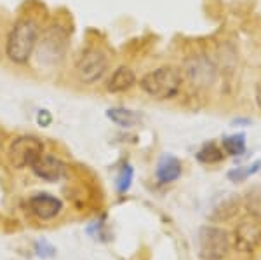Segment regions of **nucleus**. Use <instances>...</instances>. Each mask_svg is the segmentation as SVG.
<instances>
[{
  "label": "nucleus",
  "instance_id": "1",
  "mask_svg": "<svg viewBox=\"0 0 261 260\" xmlns=\"http://www.w3.org/2000/svg\"><path fill=\"white\" fill-rule=\"evenodd\" d=\"M39 25L30 18L19 19L12 27L6 40V56L16 65H24L32 58L39 44Z\"/></svg>",
  "mask_w": 261,
  "mask_h": 260
},
{
  "label": "nucleus",
  "instance_id": "2",
  "mask_svg": "<svg viewBox=\"0 0 261 260\" xmlns=\"http://www.w3.org/2000/svg\"><path fill=\"white\" fill-rule=\"evenodd\" d=\"M183 74L176 66H161L140 79V87L155 100H172L179 94Z\"/></svg>",
  "mask_w": 261,
  "mask_h": 260
},
{
  "label": "nucleus",
  "instance_id": "3",
  "mask_svg": "<svg viewBox=\"0 0 261 260\" xmlns=\"http://www.w3.org/2000/svg\"><path fill=\"white\" fill-rule=\"evenodd\" d=\"M199 257L202 260H223L230 251V234L216 225H204L199 230Z\"/></svg>",
  "mask_w": 261,
  "mask_h": 260
},
{
  "label": "nucleus",
  "instance_id": "4",
  "mask_svg": "<svg viewBox=\"0 0 261 260\" xmlns=\"http://www.w3.org/2000/svg\"><path fill=\"white\" fill-rule=\"evenodd\" d=\"M107 70L108 56L99 48H87L75 63V75H77L79 82L86 84V86L99 82L107 74Z\"/></svg>",
  "mask_w": 261,
  "mask_h": 260
},
{
  "label": "nucleus",
  "instance_id": "5",
  "mask_svg": "<svg viewBox=\"0 0 261 260\" xmlns=\"http://www.w3.org/2000/svg\"><path fill=\"white\" fill-rule=\"evenodd\" d=\"M44 156V144L35 136H18L11 141L7 149V161L12 168H32Z\"/></svg>",
  "mask_w": 261,
  "mask_h": 260
},
{
  "label": "nucleus",
  "instance_id": "6",
  "mask_svg": "<svg viewBox=\"0 0 261 260\" xmlns=\"http://www.w3.org/2000/svg\"><path fill=\"white\" fill-rule=\"evenodd\" d=\"M183 72L185 77L190 81L192 86L195 87H211L218 79V68L216 65L209 60L204 54L199 56H190L183 65Z\"/></svg>",
  "mask_w": 261,
  "mask_h": 260
},
{
  "label": "nucleus",
  "instance_id": "7",
  "mask_svg": "<svg viewBox=\"0 0 261 260\" xmlns=\"http://www.w3.org/2000/svg\"><path fill=\"white\" fill-rule=\"evenodd\" d=\"M261 245V222L242 220L233 230V246L241 253H252Z\"/></svg>",
  "mask_w": 261,
  "mask_h": 260
},
{
  "label": "nucleus",
  "instance_id": "8",
  "mask_svg": "<svg viewBox=\"0 0 261 260\" xmlns=\"http://www.w3.org/2000/svg\"><path fill=\"white\" fill-rule=\"evenodd\" d=\"M28 209L40 220H50L58 217L63 209V201L47 192H39L28 199Z\"/></svg>",
  "mask_w": 261,
  "mask_h": 260
},
{
  "label": "nucleus",
  "instance_id": "9",
  "mask_svg": "<svg viewBox=\"0 0 261 260\" xmlns=\"http://www.w3.org/2000/svg\"><path fill=\"white\" fill-rule=\"evenodd\" d=\"M32 171L35 177H39L44 182H60L66 173V164L60 157L44 154L35 164L32 166Z\"/></svg>",
  "mask_w": 261,
  "mask_h": 260
},
{
  "label": "nucleus",
  "instance_id": "10",
  "mask_svg": "<svg viewBox=\"0 0 261 260\" xmlns=\"http://www.w3.org/2000/svg\"><path fill=\"white\" fill-rule=\"evenodd\" d=\"M155 177H157L159 183H172L181 177V161L176 156L166 154L161 157L155 170Z\"/></svg>",
  "mask_w": 261,
  "mask_h": 260
},
{
  "label": "nucleus",
  "instance_id": "11",
  "mask_svg": "<svg viewBox=\"0 0 261 260\" xmlns=\"http://www.w3.org/2000/svg\"><path fill=\"white\" fill-rule=\"evenodd\" d=\"M136 84V74L129 66H119L115 72L112 74V77L108 79L107 89L110 93H124V91L130 89Z\"/></svg>",
  "mask_w": 261,
  "mask_h": 260
},
{
  "label": "nucleus",
  "instance_id": "12",
  "mask_svg": "<svg viewBox=\"0 0 261 260\" xmlns=\"http://www.w3.org/2000/svg\"><path fill=\"white\" fill-rule=\"evenodd\" d=\"M107 117L112 121L113 124L120 126V128H133L140 123L141 117L136 114L134 110H129V108H124V107H113V108H108L107 110Z\"/></svg>",
  "mask_w": 261,
  "mask_h": 260
},
{
  "label": "nucleus",
  "instance_id": "13",
  "mask_svg": "<svg viewBox=\"0 0 261 260\" xmlns=\"http://www.w3.org/2000/svg\"><path fill=\"white\" fill-rule=\"evenodd\" d=\"M221 149L223 152L231 157L242 156L246 152V135L244 133H235V135L225 136L221 140Z\"/></svg>",
  "mask_w": 261,
  "mask_h": 260
},
{
  "label": "nucleus",
  "instance_id": "14",
  "mask_svg": "<svg viewBox=\"0 0 261 260\" xmlns=\"http://www.w3.org/2000/svg\"><path fill=\"white\" fill-rule=\"evenodd\" d=\"M261 171V161H254L252 164H247V166H241V168H233L226 173L230 182H235V183H241V182H246L247 178H251L252 175L259 173Z\"/></svg>",
  "mask_w": 261,
  "mask_h": 260
},
{
  "label": "nucleus",
  "instance_id": "15",
  "mask_svg": "<svg viewBox=\"0 0 261 260\" xmlns=\"http://www.w3.org/2000/svg\"><path fill=\"white\" fill-rule=\"evenodd\" d=\"M223 157H225V152H223V149H220L216 144H205L202 149L197 152V159H199L200 162H204V164H216V162L223 161Z\"/></svg>",
  "mask_w": 261,
  "mask_h": 260
},
{
  "label": "nucleus",
  "instance_id": "16",
  "mask_svg": "<svg viewBox=\"0 0 261 260\" xmlns=\"http://www.w3.org/2000/svg\"><path fill=\"white\" fill-rule=\"evenodd\" d=\"M237 208H239V201L235 198H225L221 204H218L214 208V213L211 215L213 220H228L231 217L237 213Z\"/></svg>",
  "mask_w": 261,
  "mask_h": 260
},
{
  "label": "nucleus",
  "instance_id": "17",
  "mask_svg": "<svg viewBox=\"0 0 261 260\" xmlns=\"http://www.w3.org/2000/svg\"><path fill=\"white\" fill-rule=\"evenodd\" d=\"M133 177H134V170L130 164H125L122 168V171L119 173V177H117V192L119 194H125V192L130 188V183H133Z\"/></svg>",
  "mask_w": 261,
  "mask_h": 260
},
{
  "label": "nucleus",
  "instance_id": "18",
  "mask_svg": "<svg viewBox=\"0 0 261 260\" xmlns=\"http://www.w3.org/2000/svg\"><path fill=\"white\" fill-rule=\"evenodd\" d=\"M246 206L252 217L259 219L261 217V188H252L249 194H247Z\"/></svg>",
  "mask_w": 261,
  "mask_h": 260
},
{
  "label": "nucleus",
  "instance_id": "19",
  "mask_svg": "<svg viewBox=\"0 0 261 260\" xmlns=\"http://www.w3.org/2000/svg\"><path fill=\"white\" fill-rule=\"evenodd\" d=\"M35 255L40 258H53V257H56V248H54L49 241L39 240L35 243Z\"/></svg>",
  "mask_w": 261,
  "mask_h": 260
},
{
  "label": "nucleus",
  "instance_id": "20",
  "mask_svg": "<svg viewBox=\"0 0 261 260\" xmlns=\"http://www.w3.org/2000/svg\"><path fill=\"white\" fill-rule=\"evenodd\" d=\"M37 123L40 126H44V128H47V126L53 123V115H50L49 110H39V114H37Z\"/></svg>",
  "mask_w": 261,
  "mask_h": 260
},
{
  "label": "nucleus",
  "instance_id": "21",
  "mask_svg": "<svg viewBox=\"0 0 261 260\" xmlns=\"http://www.w3.org/2000/svg\"><path fill=\"white\" fill-rule=\"evenodd\" d=\"M256 103H258V107L261 108V82L256 86Z\"/></svg>",
  "mask_w": 261,
  "mask_h": 260
},
{
  "label": "nucleus",
  "instance_id": "22",
  "mask_svg": "<svg viewBox=\"0 0 261 260\" xmlns=\"http://www.w3.org/2000/svg\"><path fill=\"white\" fill-rule=\"evenodd\" d=\"M231 124H246V126H249V124H251V121H249V119H235Z\"/></svg>",
  "mask_w": 261,
  "mask_h": 260
},
{
  "label": "nucleus",
  "instance_id": "23",
  "mask_svg": "<svg viewBox=\"0 0 261 260\" xmlns=\"http://www.w3.org/2000/svg\"><path fill=\"white\" fill-rule=\"evenodd\" d=\"M0 149H2V141H0Z\"/></svg>",
  "mask_w": 261,
  "mask_h": 260
}]
</instances>
